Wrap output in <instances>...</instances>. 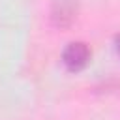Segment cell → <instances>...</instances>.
<instances>
[{"label":"cell","mask_w":120,"mask_h":120,"mask_svg":"<svg viewBox=\"0 0 120 120\" xmlns=\"http://www.w3.org/2000/svg\"><path fill=\"white\" fill-rule=\"evenodd\" d=\"M116 51H118V54H120V36L116 38Z\"/></svg>","instance_id":"3"},{"label":"cell","mask_w":120,"mask_h":120,"mask_svg":"<svg viewBox=\"0 0 120 120\" xmlns=\"http://www.w3.org/2000/svg\"><path fill=\"white\" fill-rule=\"evenodd\" d=\"M88 60H90V49H88L84 43H81V41L69 43V45L64 49L62 62H64V66H66L68 69H71V71L82 69V68L88 64Z\"/></svg>","instance_id":"1"},{"label":"cell","mask_w":120,"mask_h":120,"mask_svg":"<svg viewBox=\"0 0 120 120\" xmlns=\"http://www.w3.org/2000/svg\"><path fill=\"white\" fill-rule=\"evenodd\" d=\"M52 17H54V21L58 24H68L71 21V17H73V6L69 2H66V0H60V4H56V8H54Z\"/></svg>","instance_id":"2"}]
</instances>
